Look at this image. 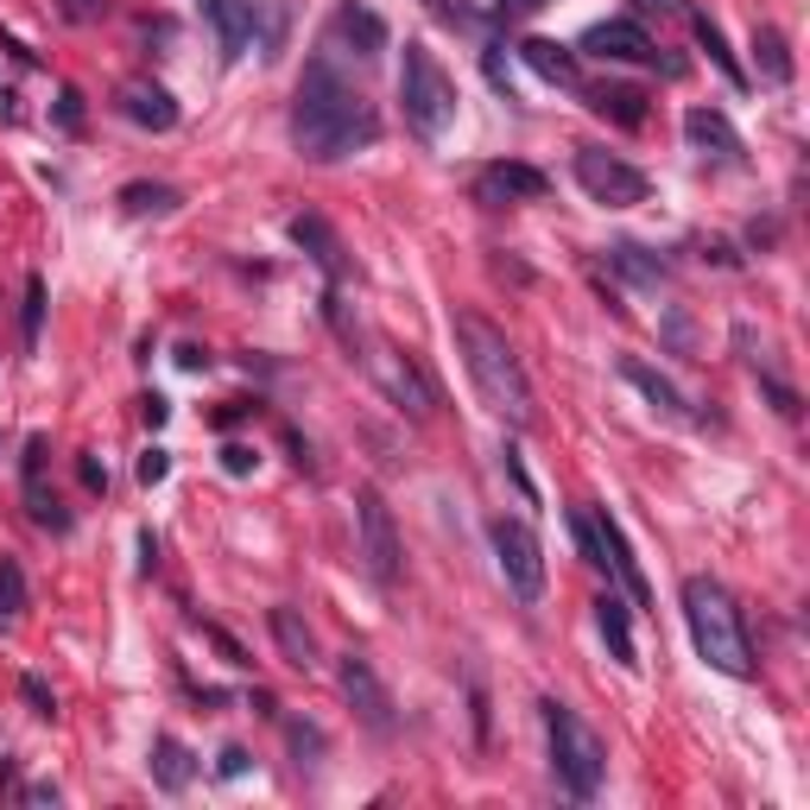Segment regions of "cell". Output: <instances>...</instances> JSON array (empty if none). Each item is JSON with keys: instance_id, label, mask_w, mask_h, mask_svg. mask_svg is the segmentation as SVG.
<instances>
[{"instance_id": "cell-15", "label": "cell", "mask_w": 810, "mask_h": 810, "mask_svg": "<svg viewBox=\"0 0 810 810\" xmlns=\"http://www.w3.org/2000/svg\"><path fill=\"white\" fill-rule=\"evenodd\" d=\"M621 380H627L633 393L646 399L658 418H672V424H691V399L677 393V380L672 374H658L653 361H640V355H621Z\"/></svg>"}, {"instance_id": "cell-5", "label": "cell", "mask_w": 810, "mask_h": 810, "mask_svg": "<svg viewBox=\"0 0 810 810\" xmlns=\"http://www.w3.org/2000/svg\"><path fill=\"white\" fill-rule=\"evenodd\" d=\"M399 108H406V127H412L424 146L450 134L456 120V82L450 70L437 64L431 45H406V58H399Z\"/></svg>"}, {"instance_id": "cell-41", "label": "cell", "mask_w": 810, "mask_h": 810, "mask_svg": "<svg viewBox=\"0 0 810 810\" xmlns=\"http://www.w3.org/2000/svg\"><path fill=\"white\" fill-rule=\"evenodd\" d=\"M139 412H146V424H153V431H158V424H165V418H172V406H165V399H139Z\"/></svg>"}, {"instance_id": "cell-20", "label": "cell", "mask_w": 810, "mask_h": 810, "mask_svg": "<svg viewBox=\"0 0 810 810\" xmlns=\"http://www.w3.org/2000/svg\"><path fill=\"white\" fill-rule=\"evenodd\" d=\"M519 58H526V70L545 82H557V89H583V64H576L570 45L557 39H519Z\"/></svg>"}, {"instance_id": "cell-44", "label": "cell", "mask_w": 810, "mask_h": 810, "mask_svg": "<svg viewBox=\"0 0 810 810\" xmlns=\"http://www.w3.org/2000/svg\"><path fill=\"white\" fill-rule=\"evenodd\" d=\"M64 13H70V20H96L101 0H64Z\"/></svg>"}, {"instance_id": "cell-45", "label": "cell", "mask_w": 810, "mask_h": 810, "mask_svg": "<svg viewBox=\"0 0 810 810\" xmlns=\"http://www.w3.org/2000/svg\"><path fill=\"white\" fill-rule=\"evenodd\" d=\"M64 791L58 785H26V804H58Z\"/></svg>"}, {"instance_id": "cell-28", "label": "cell", "mask_w": 810, "mask_h": 810, "mask_svg": "<svg viewBox=\"0 0 810 810\" xmlns=\"http://www.w3.org/2000/svg\"><path fill=\"white\" fill-rule=\"evenodd\" d=\"M691 32H696V45H703V51H710V64H715V70H722V77H729L734 89H741V82H748V70H741V64H734L729 39H722V26H715L710 13H696V7H691Z\"/></svg>"}, {"instance_id": "cell-34", "label": "cell", "mask_w": 810, "mask_h": 810, "mask_svg": "<svg viewBox=\"0 0 810 810\" xmlns=\"http://www.w3.org/2000/svg\"><path fill=\"white\" fill-rule=\"evenodd\" d=\"M203 633H209V640L222 646V658H228V665H254V658H247V646H241V640H228L222 627H203Z\"/></svg>"}, {"instance_id": "cell-14", "label": "cell", "mask_w": 810, "mask_h": 810, "mask_svg": "<svg viewBox=\"0 0 810 810\" xmlns=\"http://www.w3.org/2000/svg\"><path fill=\"white\" fill-rule=\"evenodd\" d=\"M595 627H602V640H608V658L621 665V672H640V640H633V602L621 589H602L595 595Z\"/></svg>"}, {"instance_id": "cell-42", "label": "cell", "mask_w": 810, "mask_h": 810, "mask_svg": "<svg viewBox=\"0 0 810 810\" xmlns=\"http://www.w3.org/2000/svg\"><path fill=\"white\" fill-rule=\"evenodd\" d=\"M424 7H431V20H443V26L462 20V7H456V0H424Z\"/></svg>"}, {"instance_id": "cell-39", "label": "cell", "mask_w": 810, "mask_h": 810, "mask_svg": "<svg viewBox=\"0 0 810 810\" xmlns=\"http://www.w3.org/2000/svg\"><path fill=\"white\" fill-rule=\"evenodd\" d=\"M469 703H475V734H481V741H488V691H481V684H475V691H469Z\"/></svg>"}, {"instance_id": "cell-7", "label": "cell", "mask_w": 810, "mask_h": 810, "mask_svg": "<svg viewBox=\"0 0 810 810\" xmlns=\"http://www.w3.org/2000/svg\"><path fill=\"white\" fill-rule=\"evenodd\" d=\"M488 545H495V564H500V576H507V589L533 608L538 595H545V545H538V533L526 519L500 514L495 526H488Z\"/></svg>"}, {"instance_id": "cell-43", "label": "cell", "mask_w": 810, "mask_h": 810, "mask_svg": "<svg viewBox=\"0 0 810 810\" xmlns=\"http://www.w3.org/2000/svg\"><path fill=\"white\" fill-rule=\"evenodd\" d=\"M153 564H158V538H153V533H139V570L153 576Z\"/></svg>"}, {"instance_id": "cell-2", "label": "cell", "mask_w": 810, "mask_h": 810, "mask_svg": "<svg viewBox=\"0 0 810 810\" xmlns=\"http://www.w3.org/2000/svg\"><path fill=\"white\" fill-rule=\"evenodd\" d=\"M456 349H462V368H469L481 406H488L500 424L533 431V424H538V399H533L526 361H519V349L507 342V330H495L481 311H462V316H456Z\"/></svg>"}, {"instance_id": "cell-26", "label": "cell", "mask_w": 810, "mask_h": 810, "mask_svg": "<svg viewBox=\"0 0 810 810\" xmlns=\"http://www.w3.org/2000/svg\"><path fill=\"white\" fill-rule=\"evenodd\" d=\"M753 58H760V77L779 82V89L798 77V64H791V45H785V32H779V26H753Z\"/></svg>"}, {"instance_id": "cell-32", "label": "cell", "mask_w": 810, "mask_h": 810, "mask_svg": "<svg viewBox=\"0 0 810 810\" xmlns=\"http://www.w3.org/2000/svg\"><path fill=\"white\" fill-rule=\"evenodd\" d=\"M165 475H172V456H165V450H158V443H153V450L139 456V481H146V488H158Z\"/></svg>"}, {"instance_id": "cell-3", "label": "cell", "mask_w": 810, "mask_h": 810, "mask_svg": "<svg viewBox=\"0 0 810 810\" xmlns=\"http://www.w3.org/2000/svg\"><path fill=\"white\" fill-rule=\"evenodd\" d=\"M684 627H691L696 658L722 677H760V658H753L748 621H741V602H734L715 576H691L684 583Z\"/></svg>"}, {"instance_id": "cell-25", "label": "cell", "mask_w": 810, "mask_h": 810, "mask_svg": "<svg viewBox=\"0 0 810 810\" xmlns=\"http://www.w3.org/2000/svg\"><path fill=\"white\" fill-rule=\"evenodd\" d=\"M153 779H158V791H184L197 779V753L184 748L178 734H158L153 741Z\"/></svg>"}, {"instance_id": "cell-31", "label": "cell", "mask_w": 810, "mask_h": 810, "mask_svg": "<svg viewBox=\"0 0 810 810\" xmlns=\"http://www.w3.org/2000/svg\"><path fill=\"white\" fill-rule=\"evenodd\" d=\"M285 741H292V753H297V767H311L316 753H323V734H316L311 722H285Z\"/></svg>"}, {"instance_id": "cell-9", "label": "cell", "mask_w": 810, "mask_h": 810, "mask_svg": "<svg viewBox=\"0 0 810 810\" xmlns=\"http://www.w3.org/2000/svg\"><path fill=\"white\" fill-rule=\"evenodd\" d=\"M576 184L602 209H633V203H646V191H653L640 165H627L621 153H602V146H583L576 153Z\"/></svg>"}, {"instance_id": "cell-4", "label": "cell", "mask_w": 810, "mask_h": 810, "mask_svg": "<svg viewBox=\"0 0 810 810\" xmlns=\"http://www.w3.org/2000/svg\"><path fill=\"white\" fill-rule=\"evenodd\" d=\"M538 722H545V748H552V779L564 785V798L589 804L595 791H602V779H608V748H602V734H595L570 703H557V696L538 703Z\"/></svg>"}, {"instance_id": "cell-18", "label": "cell", "mask_w": 810, "mask_h": 810, "mask_svg": "<svg viewBox=\"0 0 810 810\" xmlns=\"http://www.w3.org/2000/svg\"><path fill=\"white\" fill-rule=\"evenodd\" d=\"M684 139H691L703 158H715V165H741V158H748V146H741V134H734V120L722 115V108H691V115H684Z\"/></svg>"}, {"instance_id": "cell-13", "label": "cell", "mask_w": 810, "mask_h": 810, "mask_svg": "<svg viewBox=\"0 0 810 810\" xmlns=\"http://www.w3.org/2000/svg\"><path fill=\"white\" fill-rule=\"evenodd\" d=\"M583 51H595V58H608V64H658V45L653 32L640 20H602L583 32Z\"/></svg>"}, {"instance_id": "cell-24", "label": "cell", "mask_w": 810, "mask_h": 810, "mask_svg": "<svg viewBox=\"0 0 810 810\" xmlns=\"http://www.w3.org/2000/svg\"><path fill=\"white\" fill-rule=\"evenodd\" d=\"M589 108L602 120H614V127H640L646 120V89H633V82H595Z\"/></svg>"}, {"instance_id": "cell-19", "label": "cell", "mask_w": 810, "mask_h": 810, "mask_svg": "<svg viewBox=\"0 0 810 810\" xmlns=\"http://www.w3.org/2000/svg\"><path fill=\"white\" fill-rule=\"evenodd\" d=\"M120 115L134 120V127L172 134V127H178V101H172V89H158V82H127V89H120Z\"/></svg>"}, {"instance_id": "cell-30", "label": "cell", "mask_w": 810, "mask_h": 810, "mask_svg": "<svg viewBox=\"0 0 810 810\" xmlns=\"http://www.w3.org/2000/svg\"><path fill=\"white\" fill-rule=\"evenodd\" d=\"M20 336H26V349H39V336H45V279H39V273L26 279V311H20Z\"/></svg>"}, {"instance_id": "cell-8", "label": "cell", "mask_w": 810, "mask_h": 810, "mask_svg": "<svg viewBox=\"0 0 810 810\" xmlns=\"http://www.w3.org/2000/svg\"><path fill=\"white\" fill-rule=\"evenodd\" d=\"M355 533H361V564L374 576L380 589H393L399 570H406V552H399V526H393V507L380 488H361L355 495Z\"/></svg>"}, {"instance_id": "cell-10", "label": "cell", "mask_w": 810, "mask_h": 810, "mask_svg": "<svg viewBox=\"0 0 810 810\" xmlns=\"http://www.w3.org/2000/svg\"><path fill=\"white\" fill-rule=\"evenodd\" d=\"M336 684H342V696H349V710L361 715V729L368 734H387L399 729V715H393V691L380 684V672H374V658L368 653H342L336 658Z\"/></svg>"}, {"instance_id": "cell-22", "label": "cell", "mask_w": 810, "mask_h": 810, "mask_svg": "<svg viewBox=\"0 0 810 810\" xmlns=\"http://www.w3.org/2000/svg\"><path fill=\"white\" fill-rule=\"evenodd\" d=\"M266 627H273V646H279L285 665L316 672V633L304 627V614H297V608H273V614H266Z\"/></svg>"}, {"instance_id": "cell-27", "label": "cell", "mask_w": 810, "mask_h": 810, "mask_svg": "<svg viewBox=\"0 0 810 810\" xmlns=\"http://www.w3.org/2000/svg\"><path fill=\"white\" fill-rule=\"evenodd\" d=\"M120 209H127V216H172V209H178V191H172V184H146V178H139V184H120Z\"/></svg>"}, {"instance_id": "cell-21", "label": "cell", "mask_w": 810, "mask_h": 810, "mask_svg": "<svg viewBox=\"0 0 810 810\" xmlns=\"http://www.w3.org/2000/svg\"><path fill=\"white\" fill-rule=\"evenodd\" d=\"M292 241L316 260V266H323V279H330V285H342L349 260H342V241H336V228H330V222H323V216H292Z\"/></svg>"}, {"instance_id": "cell-6", "label": "cell", "mask_w": 810, "mask_h": 810, "mask_svg": "<svg viewBox=\"0 0 810 810\" xmlns=\"http://www.w3.org/2000/svg\"><path fill=\"white\" fill-rule=\"evenodd\" d=\"M583 526H589V538H595V570H602V576L614 583V589L627 595L633 614H640V608H653V583H646V570H640V557H633L627 533L614 526L608 507H583Z\"/></svg>"}, {"instance_id": "cell-38", "label": "cell", "mask_w": 810, "mask_h": 810, "mask_svg": "<svg viewBox=\"0 0 810 810\" xmlns=\"http://www.w3.org/2000/svg\"><path fill=\"white\" fill-rule=\"evenodd\" d=\"M222 469H228V475H247V469H254V450H247V443H228V450H222Z\"/></svg>"}, {"instance_id": "cell-40", "label": "cell", "mask_w": 810, "mask_h": 810, "mask_svg": "<svg viewBox=\"0 0 810 810\" xmlns=\"http://www.w3.org/2000/svg\"><path fill=\"white\" fill-rule=\"evenodd\" d=\"M640 13H691V0H633Z\"/></svg>"}, {"instance_id": "cell-16", "label": "cell", "mask_w": 810, "mask_h": 810, "mask_svg": "<svg viewBox=\"0 0 810 810\" xmlns=\"http://www.w3.org/2000/svg\"><path fill=\"white\" fill-rule=\"evenodd\" d=\"M197 7H203V20L216 26L222 64L247 58V45H254V32H260V7L254 0H197Z\"/></svg>"}, {"instance_id": "cell-17", "label": "cell", "mask_w": 810, "mask_h": 810, "mask_svg": "<svg viewBox=\"0 0 810 810\" xmlns=\"http://www.w3.org/2000/svg\"><path fill=\"white\" fill-rule=\"evenodd\" d=\"M45 456H51V443L45 437H26V514H32V526L39 533H70V514L58 507V495L45 488Z\"/></svg>"}, {"instance_id": "cell-1", "label": "cell", "mask_w": 810, "mask_h": 810, "mask_svg": "<svg viewBox=\"0 0 810 810\" xmlns=\"http://www.w3.org/2000/svg\"><path fill=\"white\" fill-rule=\"evenodd\" d=\"M292 139H297V153L311 158V165H336V158H349V153H361V146H374V139H380L374 101L342 77L330 51L304 58V70H297Z\"/></svg>"}, {"instance_id": "cell-37", "label": "cell", "mask_w": 810, "mask_h": 810, "mask_svg": "<svg viewBox=\"0 0 810 810\" xmlns=\"http://www.w3.org/2000/svg\"><path fill=\"white\" fill-rule=\"evenodd\" d=\"M77 475H82V488H96V495H108V469H101L96 456H82V462H77Z\"/></svg>"}, {"instance_id": "cell-33", "label": "cell", "mask_w": 810, "mask_h": 810, "mask_svg": "<svg viewBox=\"0 0 810 810\" xmlns=\"http://www.w3.org/2000/svg\"><path fill=\"white\" fill-rule=\"evenodd\" d=\"M20 691H26V703H32V715H58V696L45 691V677H26Z\"/></svg>"}, {"instance_id": "cell-36", "label": "cell", "mask_w": 810, "mask_h": 810, "mask_svg": "<svg viewBox=\"0 0 810 810\" xmlns=\"http://www.w3.org/2000/svg\"><path fill=\"white\" fill-rule=\"evenodd\" d=\"M216 772H222V779H241V772H247V748H222L216 753Z\"/></svg>"}, {"instance_id": "cell-46", "label": "cell", "mask_w": 810, "mask_h": 810, "mask_svg": "<svg viewBox=\"0 0 810 810\" xmlns=\"http://www.w3.org/2000/svg\"><path fill=\"white\" fill-rule=\"evenodd\" d=\"M545 0H500V13H538Z\"/></svg>"}, {"instance_id": "cell-29", "label": "cell", "mask_w": 810, "mask_h": 810, "mask_svg": "<svg viewBox=\"0 0 810 810\" xmlns=\"http://www.w3.org/2000/svg\"><path fill=\"white\" fill-rule=\"evenodd\" d=\"M26 614V570L13 557H0V627H13Z\"/></svg>"}, {"instance_id": "cell-12", "label": "cell", "mask_w": 810, "mask_h": 810, "mask_svg": "<svg viewBox=\"0 0 810 810\" xmlns=\"http://www.w3.org/2000/svg\"><path fill=\"white\" fill-rule=\"evenodd\" d=\"M552 191L538 165H519V158H500V165H481L475 172V203H488V209H507V203H538Z\"/></svg>"}, {"instance_id": "cell-23", "label": "cell", "mask_w": 810, "mask_h": 810, "mask_svg": "<svg viewBox=\"0 0 810 810\" xmlns=\"http://www.w3.org/2000/svg\"><path fill=\"white\" fill-rule=\"evenodd\" d=\"M608 266L627 279V285H640V292H665V285H672V266H665L658 254H646L640 241H614V247H608Z\"/></svg>"}, {"instance_id": "cell-35", "label": "cell", "mask_w": 810, "mask_h": 810, "mask_svg": "<svg viewBox=\"0 0 810 810\" xmlns=\"http://www.w3.org/2000/svg\"><path fill=\"white\" fill-rule=\"evenodd\" d=\"M58 120L70 127V134L82 127V96H77V89H64V96H58Z\"/></svg>"}, {"instance_id": "cell-11", "label": "cell", "mask_w": 810, "mask_h": 810, "mask_svg": "<svg viewBox=\"0 0 810 810\" xmlns=\"http://www.w3.org/2000/svg\"><path fill=\"white\" fill-rule=\"evenodd\" d=\"M387 45H393V32H387V20H380L368 0H336V13L323 26V51H349L361 64H380Z\"/></svg>"}]
</instances>
